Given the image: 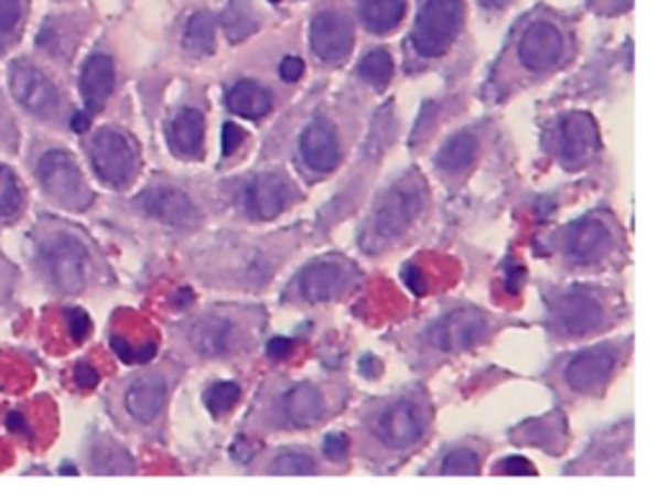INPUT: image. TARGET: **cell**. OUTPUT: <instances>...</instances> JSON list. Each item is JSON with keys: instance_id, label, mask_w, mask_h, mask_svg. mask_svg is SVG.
<instances>
[{"instance_id": "16", "label": "cell", "mask_w": 658, "mask_h": 502, "mask_svg": "<svg viewBox=\"0 0 658 502\" xmlns=\"http://www.w3.org/2000/svg\"><path fill=\"white\" fill-rule=\"evenodd\" d=\"M139 204L147 214H152L154 220L173 224V227H188V224H196L198 212L193 206V201L185 196L183 191L177 189H150L139 196Z\"/></svg>"}, {"instance_id": "46", "label": "cell", "mask_w": 658, "mask_h": 502, "mask_svg": "<svg viewBox=\"0 0 658 502\" xmlns=\"http://www.w3.org/2000/svg\"><path fill=\"white\" fill-rule=\"evenodd\" d=\"M509 0H482V6L486 8H505Z\"/></svg>"}, {"instance_id": "25", "label": "cell", "mask_w": 658, "mask_h": 502, "mask_svg": "<svg viewBox=\"0 0 658 502\" xmlns=\"http://www.w3.org/2000/svg\"><path fill=\"white\" fill-rule=\"evenodd\" d=\"M407 0H360V19L363 26L374 34H386L397 29L404 19Z\"/></svg>"}, {"instance_id": "23", "label": "cell", "mask_w": 658, "mask_h": 502, "mask_svg": "<svg viewBox=\"0 0 658 502\" xmlns=\"http://www.w3.org/2000/svg\"><path fill=\"white\" fill-rule=\"evenodd\" d=\"M227 106L242 119H262L273 108V93L255 81H239L227 93Z\"/></svg>"}, {"instance_id": "48", "label": "cell", "mask_w": 658, "mask_h": 502, "mask_svg": "<svg viewBox=\"0 0 658 502\" xmlns=\"http://www.w3.org/2000/svg\"><path fill=\"white\" fill-rule=\"evenodd\" d=\"M270 3H281V0H270Z\"/></svg>"}, {"instance_id": "17", "label": "cell", "mask_w": 658, "mask_h": 502, "mask_svg": "<svg viewBox=\"0 0 658 502\" xmlns=\"http://www.w3.org/2000/svg\"><path fill=\"white\" fill-rule=\"evenodd\" d=\"M347 268L337 260H316L299 276V291L306 301H330L343 293L347 286Z\"/></svg>"}, {"instance_id": "34", "label": "cell", "mask_w": 658, "mask_h": 502, "mask_svg": "<svg viewBox=\"0 0 658 502\" xmlns=\"http://www.w3.org/2000/svg\"><path fill=\"white\" fill-rule=\"evenodd\" d=\"M23 0H0V34H13L21 26Z\"/></svg>"}, {"instance_id": "39", "label": "cell", "mask_w": 658, "mask_h": 502, "mask_svg": "<svg viewBox=\"0 0 658 502\" xmlns=\"http://www.w3.org/2000/svg\"><path fill=\"white\" fill-rule=\"evenodd\" d=\"M278 73H281V77L285 83H296L301 81V75H304V60L301 57H283L281 60V67H278Z\"/></svg>"}, {"instance_id": "12", "label": "cell", "mask_w": 658, "mask_h": 502, "mask_svg": "<svg viewBox=\"0 0 658 502\" xmlns=\"http://www.w3.org/2000/svg\"><path fill=\"white\" fill-rule=\"evenodd\" d=\"M602 317H605L602 305L590 291H571L555 307V322H559L563 335L571 338H582L592 332L602 322Z\"/></svg>"}, {"instance_id": "1", "label": "cell", "mask_w": 658, "mask_h": 502, "mask_svg": "<svg viewBox=\"0 0 658 502\" xmlns=\"http://www.w3.org/2000/svg\"><path fill=\"white\" fill-rule=\"evenodd\" d=\"M39 260L60 291L75 293L88 276V247L67 229H50L39 239Z\"/></svg>"}, {"instance_id": "13", "label": "cell", "mask_w": 658, "mask_h": 502, "mask_svg": "<svg viewBox=\"0 0 658 502\" xmlns=\"http://www.w3.org/2000/svg\"><path fill=\"white\" fill-rule=\"evenodd\" d=\"M376 432L381 436L386 446L409 448L422 436V417L417 413L412 402L399 399L393 402L389 409H384V415L378 417Z\"/></svg>"}, {"instance_id": "18", "label": "cell", "mask_w": 658, "mask_h": 502, "mask_svg": "<svg viewBox=\"0 0 658 502\" xmlns=\"http://www.w3.org/2000/svg\"><path fill=\"white\" fill-rule=\"evenodd\" d=\"M301 158L314 170H332L339 162V142L337 131L330 121L314 119L301 131Z\"/></svg>"}, {"instance_id": "10", "label": "cell", "mask_w": 658, "mask_h": 502, "mask_svg": "<svg viewBox=\"0 0 658 502\" xmlns=\"http://www.w3.org/2000/svg\"><path fill=\"white\" fill-rule=\"evenodd\" d=\"M561 31L548 21L530 23L520 39V46H517L520 62L528 70H532V73H546V70H551L555 62L561 60Z\"/></svg>"}, {"instance_id": "35", "label": "cell", "mask_w": 658, "mask_h": 502, "mask_svg": "<svg viewBox=\"0 0 658 502\" xmlns=\"http://www.w3.org/2000/svg\"><path fill=\"white\" fill-rule=\"evenodd\" d=\"M347 451H350V438L345 432H332V436L324 438V456L330 461H345Z\"/></svg>"}, {"instance_id": "11", "label": "cell", "mask_w": 658, "mask_h": 502, "mask_svg": "<svg viewBox=\"0 0 658 502\" xmlns=\"http://www.w3.org/2000/svg\"><path fill=\"white\" fill-rule=\"evenodd\" d=\"M617 355L613 348H592L574 355L567 366V384L576 392H597L613 376Z\"/></svg>"}, {"instance_id": "24", "label": "cell", "mask_w": 658, "mask_h": 502, "mask_svg": "<svg viewBox=\"0 0 658 502\" xmlns=\"http://www.w3.org/2000/svg\"><path fill=\"white\" fill-rule=\"evenodd\" d=\"M204 114L196 111V108H183L173 119V127H170L173 150L183 154V158H196L201 152V145H204Z\"/></svg>"}, {"instance_id": "44", "label": "cell", "mask_w": 658, "mask_h": 502, "mask_svg": "<svg viewBox=\"0 0 658 502\" xmlns=\"http://www.w3.org/2000/svg\"><path fill=\"white\" fill-rule=\"evenodd\" d=\"M522 278H525L522 266H520V263H513V266H509V270H507V289H509V291H517V289H520Z\"/></svg>"}, {"instance_id": "22", "label": "cell", "mask_w": 658, "mask_h": 502, "mask_svg": "<svg viewBox=\"0 0 658 502\" xmlns=\"http://www.w3.org/2000/svg\"><path fill=\"white\" fill-rule=\"evenodd\" d=\"M324 413L322 392L312 384H299L283 397V417L293 428H309Z\"/></svg>"}, {"instance_id": "8", "label": "cell", "mask_w": 658, "mask_h": 502, "mask_svg": "<svg viewBox=\"0 0 658 502\" xmlns=\"http://www.w3.org/2000/svg\"><path fill=\"white\" fill-rule=\"evenodd\" d=\"M486 330H489V322H486L484 312H478V309H455V312L445 314L435 324L432 343L440 351H466V348L482 343Z\"/></svg>"}, {"instance_id": "15", "label": "cell", "mask_w": 658, "mask_h": 502, "mask_svg": "<svg viewBox=\"0 0 658 502\" xmlns=\"http://www.w3.org/2000/svg\"><path fill=\"white\" fill-rule=\"evenodd\" d=\"M610 245H613V232L605 222L594 220V216L574 222L567 232V253L576 263L600 260L610 250Z\"/></svg>"}, {"instance_id": "9", "label": "cell", "mask_w": 658, "mask_h": 502, "mask_svg": "<svg viewBox=\"0 0 658 502\" xmlns=\"http://www.w3.org/2000/svg\"><path fill=\"white\" fill-rule=\"evenodd\" d=\"M309 39H312L316 57L324 62H339L353 52V23L339 11H322L320 15H314Z\"/></svg>"}, {"instance_id": "32", "label": "cell", "mask_w": 658, "mask_h": 502, "mask_svg": "<svg viewBox=\"0 0 658 502\" xmlns=\"http://www.w3.org/2000/svg\"><path fill=\"white\" fill-rule=\"evenodd\" d=\"M273 474H314V459L306 453H281L270 463Z\"/></svg>"}, {"instance_id": "14", "label": "cell", "mask_w": 658, "mask_h": 502, "mask_svg": "<svg viewBox=\"0 0 658 502\" xmlns=\"http://www.w3.org/2000/svg\"><path fill=\"white\" fill-rule=\"evenodd\" d=\"M289 183L278 173L255 175L245 185V206L258 220H276L289 206Z\"/></svg>"}, {"instance_id": "40", "label": "cell", "mask_w": 658, "mask_h": 502, "mask_svg": "<svg viewBox=\"0 0 658 502\" xmlns=\"http://www.w3.org/2000/svg\"><path fill=\"white\" fill-rule=\"evenodd\" d=\"M75 382L80 389H93L98 384V371L90 363H77L75 366Z\"/></svg>"}, {"instance_id": "29", "label": "cell", "mask_w": 658, "mask_h": 502, "mask_svg": "<svg viewBox=\"0 0 658 502\" xmlns=\"http://www.w3.org/2000/svg\"><path fill=\"white\" fill-rule=\"evenodd\" d=\"M360 75L363 81H368L374 85L376 90H384L386 85L391 83V75H393V60L391 54L386 50H374L368 52L366 57L360 60Z\"/></svg>"}, {"instance_id": "27", "label": "cell", "mask_w": 658, "mask_h": 502, "mask_svg": "<svg viewBox=\"0 0 658 502\" xmlns=\"http://www.w3.org/2000/svg\"><path fill=\"white\" fill-rule=\"evenodd\" d=\"M216 44V23L214 15L206 11H198L191 15V21L185 23L183 31V46L185 52H191L193 57H206L214 52Z\"/></svg>"}, {"instance_id": "45", "label": "cell", "mask_w": 658, "mask_h": 502, "mask_svg": "<svg viewBox=\"0 0 658 502\" xmlns=\"http://www.w3.org/2000/svg\"><path fill=\"white\" fill-rule=\"evenodd\" d=\"M69 127H73V131H77V135L88 131L90 129V114H85V111L73 114V121H69Z\"/></svg>"}, {"instance_id": "3", "label": "cell", "mask_w": 658, "mask_h": 502, "mask_svg": "<svg viewBox=\"0 0 658 502\" xmlns=\"http://www.w3.org/2000/svg\"><path fill=\"white\" fill-rule=\"evenodd\" d=\"M36 175L42 189L57 199L62 206L69 209H85L90 204L93 193L85 185V178L77 168L75 158L65 150H50L42 154L36 165Z\"/></svg>"}, {"instance_id": "47", "label": "cell", "mask_w": 658, "mask_h": 502, "mask_svg": "<svg viewBox=\"0 0 658 502\" xmlns=\"http://www.w3.org/2000/svg\"><path fill=\"white\" fill-rule=\"evenodd\" d=\"M62 474H77V471H75V467H65L62 469Z\"/></svg>"}, {"instance_id": "33", "label": "cell", "mask_w": 658, "mask_h": 502, "mask_svg": "<svg viewBox=\"0 0 658 502\" xmlns=\"http://www.w3.org/2000/svg\"><path fill=\"white\" fill-rule=\"evenodd\" d=\"M476 471L478 456L471 448H455L443 461V474H476Z\"/></svg>"}, {"instance_id": "42", "label": "cell", "mask_w": 658, "mask_h": 502, "mask_svg": "<svg viewBox=\"0 0 658 502\" xmlns=\"http://www.w3.org/2000/svg\"><path fill=\"white\" fill-rule=\"evenodd\" d=\"M404 281L409 289H414L417 293L424 291V278L420 274V266H414V263H407L404 266Z\"/></svg>"}, {"instance_id": "36", "label": "cell", "mask_w": 658, "mask_h": 502, "mask_svg": "<svg viewBox=\"0 0 658 502\" xmlns=\"http://www.w3.org/2000/svg\"><path fill=\"white\" fill-rule=\"evenodd\" d=\"M245 129L237 127L235 121H227L222 129V152L224 154H235L237 147L245 142Z\"/></svg>"}, {"instance_id": "20", "label": "cell", "mask_w": 658, "mask_h": 502, "mask_svg": "<svg viewBox=\"0 0 658 502\" xmlns=\"http://www.w3.org/2000/svg\"><path fill=\"white\" fill-rule=\"evenodd\" d=\"M165 397H168L165 378L144 374L131 382L127 392V409L137 423H152L158 420L162 407H165Z\"/></svg>"}, {"instance_id": "5", "label": "cell", "mask_w": 658, "mask_h": 502, "mask_svg": "<svg viewBox=\"0 0 658 502\" xmlns=\"http://www.w3.org/2000/svg\"><path fill=\"white\" fill-rule=\"evenodd\" d=\"M90 162L100 181L127 185L137 173L139 154L131 139L119 129H100L90 142Z\"/></svg>"}, {"instance_id": "43", "label": "cell", "mask_w": 658, "mask_h": 502, "mask_svg": "<svg viewBox=\"0 0 658 502\" xmlns=\"http://www.w3.org/2000/svg\"><path fill=\"white\" fill-rule=\"evenodd\" d=\"M111 345H114V351H116V355H119V359L123 361V363H131L134 361V348H131L127 340L123 338H114L111 340Z\"/></svg>"}, {"instance_id": "30", "label": "cell", "mask_w": 658, "mask_h": 502, "mask_svg": "<svg viewBox=\"0 0 658 502\" xmlns=\"http://www.w3.org/2000/svg\"><path fill=\"white\" fill-rule=\"evenodd\" d=\"M23 206V191L19 178L11 168L0 165V216L3 220H13L19 216Z\"/></svg>"}, {"instance_id": "21", "label": "cell", "mask_w": 658, "mask_h": 502, "mask_svg": "<svg viewBox=\"0 0 658 502\" xmlns=\"http://www.w3.org/2000/svg\"><path fill=\"white\" fill-rule=\"evenodd\" d=\"M191 343L201 355H206V359L227 355L237 343L235 322L227 320V317H216V314L204 317V320L196 322V328H193Z\"/></svg>"}, {"instance_id": "28", "label": "cell", "mask_w": 658, "mask_h": 502, "mask_svg": "<svg viewBox=\"0 0 658 502\" xmlns=\"http://www.w3.org/2000/svg\"><path fill=\"white\" fill-rule=\"evenodd\" d=\"M222 23H224V31H227V39L231 44L242 42V39H247L258 31V21H255L252 8L245 3H231L227 11H224Z\"/></svg>"}, {"instance_id": "26", "label": "cell", "mask_w": 658, "mask_h": 502, "mask_svg": "<svg viewBox=\"0 0 658 502\" xmlns=\"http://www.w3.org/2000/svg\"><path fill=\"white\" fill-rule=\"evenodd\" d=\"M476 135L474 131L463 129L459 135H453L443 145V150L438 152V168L445 170V173H461L466 170L476 158Z\"/></svg>"}, {"instance_id": "6", "label": "cell", "mask_w": 658, "mask_h": 502, "mask_svg": "<svg viewBox=\"0 0 658 502\" xmlns=\"http://www.w3.org/2000/svg\"><path fill=\"white\" fill-rule=\"evenodd\" d=\"M13 98L36 116H54L60 111V90L42 70L29 65V62H13L8 73Z\"/></svg>"}, {"instance_id": "19", "label": "cell", "mask_w": 658, "mask_h": 502, "mask_svg": "<svg viewBox=\"0 0 658 502\" xmlns=\"http://www.w3.org/2000/svg\"><path fill=\"white\" fill-rule=\"evenodd\" d=\"M116 85V65L108 54H90L80 70V93L88 111H100Z\"/></svg>"}, {"instance_id": "38", "label": "cell", "mask_w": 658, "mask_h": 502, "mask_svg": "<svg viewBox=\"0 0 658 502\" xmlns=\"http://www.w3.org/2000/svg\"><path fill=\"white\" fill-rule=\"evenodd\" d=\"M499 471L501 474H517V477H532L536 474V467H532V461L522 459V456H509V459H505L499 463Z\"/></svg>"}, {"instance_id": "37", "label": "cell", "mask_w": 658, "mask_h": 502, "mask_svg": "<svg viewBox=\"0 0 658 502\" xmlns=\"http://www.w3.org/2000/svg\"><path fill=\"white\" fill-rule=\"evenodd\" d=\"M67 322H69V335L73 340H85L90 332V317L83 312V309H69L67 312Z\"/></svg>"}, {"instance_id": "31", "label": "cell", "mask_w": 658, "mask_h": 502, "mask_svg": "<svg viewBox=\"0 0 658 502\" xmlns=\"http://www.w3.org/2000/svg\"><path fill=\"white\" fill-rule=\"evenodd\" d=\"M204 402H206V407L212 409V415L219 417L224 413H229V409L239 402V386L235 382L214 384L212 389L204 394Z\"/></svg>"}, {"instance_id": "4", "label": "cell", "mask_w": 658, "mask_h": 502, "mask_svg": "<svg viewBox=\"0 0 658 502\" xmlns=\"http://www.w3.org/2000/svg\"><path fill=\"white\" fill-rule=\"evenodd\" d=\"M424 201V189L417 178H404L393 189L384 193V199L378 201L374 212V235L378 239H397L409 229V224L414 222V216L420 214Z\"/></svg>"}, {"instance_id": "2", "label": "cell", "mask_w": 658, "mask_h": 502, "mask_svg": "<svg viewBox=\"0 0 658 502\" xmlns=\"http://www.w3.org/2000/svg\"><path fill=\"white\" fill-rule=\"evenodd\" d=\"M463 21V0H422L412 44L422 57H440L451 50Z\"/></svg>"}, {"instance_id": "41", "label": "cell", "mask_w": 658, "mask_h": 502, "mask_svg": "<svg viewBox=\"0 0 658 502\" xmlns=\"http://www.w3.org/2000/svg\"><path fill=\"white\" fill-rule=\"evenodd\" d=\"M291 351H293V340L291 338H273L268 343L270 359H289Z\"/></svg>"}, {"instance_id": "7", "label": "cell", "mask_w": 658, "mask_h": 502, "mask_svg": "<svg viewBox=\"0 0 658 502\" xmlns=\"http://www.w3.org/2000/svg\"><path fill=\"white\" fill-rule=\"evenodd\" d=\"M555 142H559V158L567 168H584L590 165L600 147L597 124L590 114L576 111L563 116L555 129Z\"/></svg>"}]
</instances>
